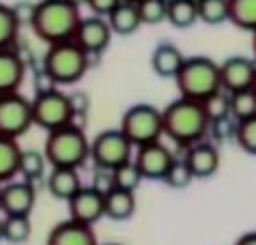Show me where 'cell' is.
Instances as JSON below:
<instances>
[{
    "label": "cell",
    "mask_w": 256,
    "mask_h": 245,
    "mask_svg": "<svg viewBox=\"0 0 256 245\" xmlns=\"http://www.w3.org/2000/svg\"><path fill=\"white\" fill-rule=\"evenodd\" d=\"M164 136L179 146H192L200 142L209 132V118L200 102L179 97L162 110Z\"/></svg>",
    "instance_id": "1"
},
{
    "label": "cell",
    "mask_w": 256,
    "mask_h": 245,
    "mask_svg": "<svg viewBox=\"0 0 256 245\" xmlns=\"http://www.w3.org/2000/svg\"><path fill=\"white\" fill-rule=\"evenodd\" d=\"M80 20V9L67 0H39L34 4L30 28L41 41L54 46V43L74 41Z\"/></svg>",
    "instance_id": "2"
},
{
    "label": "cell",
    "mask_w": 256,
    "mask_h": 245,
    "mask_svg": "<svg viewBox=\"0 0 256 245\" xmlns=\"http://www.w3.org/2000/svg\"><path fill=\"white\" fill-rule=\"evenodd\" d=\"M44 155L52 168L80 170L84 162L90 157V142L84 134V129L76 122H71L67 127L54 129V132L48 134Z\"/></svg>",
    "instance_id": "3"
},
{
    "label": "cell",
    "mask_w": 256,
    "mask_h": 245,
    "mask_svg": "<svg viewBox=\"0 0 256 245\" xmlns=\"http://www.w3.org/2000/svg\"><path fill=\"white\" fill-rule=\"evenodd\" d=\"M181 97L192 102H204L213 92L222 90L220 84V64L209 56H190L183 60L181 71L174 78Z\"/></svg>",
    "instance_id": "4"
},
{
    "label": "cell",
    "mask_w": 256,
    "mask_h": 245,
    "mask_svg": "<svg viewBox=\"0 0 256 245\" xmlns=\"http://www.w3.org/2000/svg\"><path fill=\"white\" fill-rule=\"evenodd\" d=\"M90 56L76 41L54 43L44 56V69L52 76L56 84H76L88 71Z\"/></svg>",
    "instance_id": "5"
},
{
    "label": "cell",
    "mask_w": 256,
    "mask_h": 245,
    "mask_svg": "<svg viewBox=\"0 0 256 245\" xmlns=\"http://www.w3.org/2000/svg\"><path fill=\"white\" fill-rule=\"evenodd\" d=\"M120 132L134 148L144 146L151 142H160L164 136L162 110L151 104H136L120 118Z\"/></svg>",
    "instance_id": "6"
},
{
    "label": "cell",
    "mask_w": 256,
    "mask_h": 245,
    "mask_svg": "<svg viewBox=\"0 0 256 245\" xmlns=\"http://www.w3.org/2000/svg\"><path fill=\"white\" fill-rule=\"evenodd\" d=\"M30 106H32V125L46 129L48 134L74 122V114H71V108H69V97L60 88L34 95L30 99Z\"/></svg>",
    "instance_id": "7"
},
{
    "label": "cell",
    "mask_w": 256,
    "mask_h": 245,
    "mask_svg": "<svg viewBox=\"0 0 256 245\" xmlns=\"http://www.w3.org/2000/svg\"><path fill=\"white\" fill-rule=\"evenodd\" d=\"M132 150L134 146L120 129H106L90 142V160L95 162V168L116 170L118 166L132 162Z\"/></svg>",
    "instance_id": "8"
},
{
    "label": "cell",
    "mask_w": 256,
    "mask_h": 245,
    "mask_svg": "<svg viewBox=\"0 0 256 245\" xmlns=\"http://www.w3.org/2000/svg\"><path fill=\"white\" fill-rule=\"evenodd\" d=\"M32 127V106L20 92L0 95V136L18 140Z\"/></svg>",
    "instance_id": "9"
},
{
    "label": "cell",
    "mask_w": 256,
    "mask_h": 245,
    "mask_svg": "<svg viewBox=\"0 0 256 245\" xmlns=\"http://www.w3.org/2000/svg\"><path fill=\"white\" fill-rule=\"evenodd\" d=\"M176 157L172 155L166 144L160 142H151L144 144V146L136 148V157H134V164L140 170L142 178H151V181H164L166 172L170 170V166Z\"/></svg>",
    "instance_id": "10"
},
{
    "label": "cell",
    "mask_w": 256,
    "mask_h": 245,
    "mask_svg": "<svg viewBox=\"0 0 256 245\" xmlns=\"http://www.w3.org/2000/svg\"><path fill=\"white\" fill-rule=\"evenodd\" d=\"M74 41L80 46L88 56L102 54L104 50H108L110 41H112V28L106 18L99 16H90V18H82L80 26L74 34Z\"/></svg>",
    "instance_id": "11"
},
{
    "label": "cell",
    "mask_w": 256,
    "mask_h": 245,
    "mask_svg": "<svg viewBox=\"0 0 256 245\" xmlns=\"http://www.w3.org/2000/svg\"><path fill=\"white\" fill-rule=\"evenodd\" d=\"M256 78V60L248 56H230L220 62V84L224 92H237L252 88Z\"/></svg>",
    "instance_id": "12"
},
{
    "label": "cell",
    "mask_w": 256,
    "mask_h": 245,
    "mask_svg": "<svg viewBox=\"0 0 256 245\" xmlns=\"http://www.w3.org/2000/svg\"><path fill=\"white\" fill-rule=\"evenodd\" d=\"M37 190L28 181H9L0 190V211L4 215H30Z\"/></svg>",
    "instance_id": "13"
},
{
    "label": "cell",
    "mask_w": 256,
    "mask_h": 245,
    "mask_svg": "<svg viewBox=\"0 0 256 245\" xmlns=\"http://www.w3.org/2000/svg\"><path fill=\"white\" fill-rule=\"evenodd\" d=\"M69 220L80 222L84 226H93L104 218V196L93 187H80V192L69 200Z\"/></svg>",
    "instance_id": "14"
},
{
    "label": "cell",
    "mask_w": 256,
    "mask_h": 245,
    "mask_svg": "<svg viewBox=\"0 0 256 245\" xmlns=\"http://www.w3.org/2000/svg\"><path fill=\"white\" fill-rule=\"evenodd\" d=\"M186 164L194 178H209L216 174L220 168V153L211 142L200 140V142L188 146Z\"/></svg>",
    "instance_id": "15"
},
{
    "label": "cell",
    "mask_w": 256,
    "mask_h": 245,
    "mask_svg": "<svg viewBox=\"0 0 256 245\" xmlns=\"http://www.w3.org/2000/svg\"><path fill=\"white\" fill-rule=\"evenodd\" d=\"M26 78V62L18 50L6 48L0 50V95L20 92Z\"/></svg>",
    "instance_id": "16"
},
{
    "label": "cell",
    "mask_w": 256,
    "mask_h": 245,
    "mask_svg": "<svg viewBox=\"0 0 256 245\" xmlns=\"http://www.w3.org/2000/svg\"><path fill=\"white\" fill-rule=\"evenodd\" d=\"M46 245H99V243L93 232V226H84L80 222L67 220L50 230Z\"/></svg>",
    "instance_id": "17"
},
{
    "label": "cell",
    "mask_w": 256,
    "mask_h": 245,
    "mask_svg": "<svg viewBox=\"0 0 256 245\" xmlns=\"http://www.w3.org/2000/svg\"><path fill=\"white\" fill-rule=\"evenodd\" d=\"M46 185H48V192L52 194L56 200L69 202L82 187L80 172L74 168H52V172L48 174Z\"/></svg>",
    "instance_id": "18"
},
{
    "label": "cell",
    "mask_w": 256,
    "mask_h": 245,
    "mask_svg": "<svg viewBox=\"0 0 256 245\" xmlns=\"http://www.w3.org/2000/svg\"><path fill=\"white\" fill-rule=\"evenodd\" d=\"M108 24L112 28V34H118V37H127V34L138 32V28L142 26L140 13H138V4L136 2H120L108 13Z\"/></svg>",
    "instance_id": "19"
},
{
    "label": "cell",
    "mask_w": 256,
    "mask_h": 245,
    "mask_svg": "<svg viewBox=\"0 0 256 245\" xmlns=\"http://www.w3.org/2000/svg\"><path fill=\"white\" fill-rule=\"evenodd\" d=\"M183 60H186V56H183V52L176 46H172V43H160L151 56V67L160 78L174 80L176 74L183 67Z\"/></svg>",
    "instance_id": "20"
},
{
    "label": "cell",
    "mask_w": 256,
    "mask_h": 245,
    "mask_svg": "<svg viewBox=\"0 0 256 245\" xmlns=\"http://www.w3.org/2000/svg\"><path fill=\"white\" fill-rule=\"evenodd\" d=\"M134 213H136V192H125L114 187L108 196H104V218L125 222L132 220Z\"/></svg>",
    "instance_id": "21"
},
{
    "label": "cell",
    "mask_w": 256,
    "mask_h": 245,
    "mask_svg": "<svg viewBox=\"0 0 256 245\" xmlns=\"http://www.w3.org/2000/svg\"><path fill=\"white\" fill-rule=\"evenodd\" d=\"M20 155H22V148H20L18 140L0 136V185L9 183L18 174Z\"/></svg>",
    "instance_id": "22"
},
{
    "label": "cell",
    "mask_w": 256,
    "mask_h": 245,
    "mask_svg": "<svg viewBox=\"0 0 256 245\" xmlns=\"http://www.w3.org/2000/svg\"><path fill=\"white\" fill-rule=\"evenodd\" d=\"M228 22L248 32L256 30V0H228Z\"/></svg>",
    "instance_id": "23"
},
{
    "label": "cell",
    "mask_w": 256,
    "mask_h": 245,
    "mask_svg": "<svg viewBox=\"0 0 256 245\" xmlns=\"http://www.w3.org/2000/svg\"><path fill=\"white\" fill-rule=\"evenodd\" d=\"M32 224L30 215H4L2 220V236L13 245H22L30 239Z\"/></svg>",
    "instance_id": "24"
},
{
    "label": "cell",
    "mask_w": 256,
    "mask_h": 245,
    "mask_svg": "<svg viewBox=\"0 0 256 245\" xmlns=\"http://www.w3.org/2000/svg\"><path fill=\"white\" fill-rule=\"evenodd\" d=\"M46 155L44 150H34V148H28L22 150L20 155V166H18V174L24 176V181L28 183H34L37 178H44L46 174Z\"/></svg>",
    "instance_id": "25"
},
{
    "label": "cell",
    "mask_w": 256,
    "mask_h": 245,
    "mask_svg": "<svg viewBox=\"0 0 256 245\" xmlns=\"http://www.w3.org/2000/svg\"><path fill=\"white\" fill-rule=\"evenodd\" d=\"M166 20L174 28H190L198 22V4L192 0H174L166 9Z\"/></svg>",
    "instance_id": "26"
},
{
    "label": "cell",
    "mask_w": 256,
    "mask_h": 245,
    "mask_svg": "<svg viewBox=\"0 0 256 245\" xmlns=\"http://www.w3.org/2000/svg\"><path fill=\"white\" fill-rule=\"evenodd\" d=\"M228 108H230V118L234 120H246L256 114V95L252 88L228 92Z\"/></svg>",
    "instance_id": "27"
},
{
    "label": "cell",
    "mask_w": 256,
    "mask_h": 245,
    "mask_svg": "<svg viewBox=\"0 0 256 245\" xmlns=\"http://www.w3.org/2000/svg\"><path fill=\"white\" fill-rule=\"evenodd\" d=\"M198 20L209 26L228 22V0H202V2H198Z\"/></svg>",
    "instance_id": "28"
},
{
    "label": "cell",
    "mask_w": 256,
    "mask_h": 245,
    "mask_svg": "<svg viewBox=\"0 0 256 245\" xmlns=\"http://www.w3.org/2000/svg\"><path fill=\"white\" fill-rule=\"evenodd\" d=\"M18 32H20V24L16 16H13V9L9 4L0 2V50L13 48Z\"/></svg>",
    "instance_id": "29"
},
{
    "label": "cell",
    "mask_w": 256,
    "mask_h": 245,
    "mask_svg": "<svg viewBox=\"0 0 256 245\" xmlns=\"http://www.w3.org/2000/svg\"><path fill=\"white\" fill-rule=\"evenodd\" d=\"M204 108V114H207L209 122H220L230 118V108H228V92L218 90L213 92L211 97H207L204 102H200Z\"/></svg>",
    "instance_id": "30"
},
{
    "label": "cell",
    "mask_w": 256,
    "mask_h": 245,
    "mask_svg": "<svg viewBox=\"0 0 256 245\" xmlns=\"http://www.w3.org/2000/svg\"><path fill=\"white\" fill-rule=\"evenodd\" d=\"M112 176H114L116 190H125V192H136L140 187V183L144 181L140 174V170L136 168V164H134V160L118 166L116 170H112Z\"/></svg>",
    "instance_id": "31"
},
{
    "label": "cell",
    "mask_w": 256,
    "mask_h": 245,
    "mask_svg": "<svg viewBox=\"0 0 256 245\" xmlns=\"http://www.w3.org/2000/svg\"><path fill=\"white\" fill-rule=\"evenodd\" d=\"M234 140L248 155H256V114L234 125Z\"/></svg>",
    "instance_id": "32"
},
{
    "label": "cell",
    "mask_w": 256,
    "mask_h": 245,
    "mask_svg": "<svg viewBox=\"0 0 256 245\" xmlns=\"http://www.w3.org/2000/svg\"><path fill=\"white\" fill-rule=\"evenodd\" d=\"M138 4V13L142 24L146 26H158L162 22H166V9L168 4L162 2V0H140Z\"/></svg>",
    "instance_id": "33"
},
{
    "label": "cell",
    "mask_w": 256,
    "mask_h": 245,
    "mask_svg": "<svg viewBox=\"0 0 256 245\" xmlns=\"http://www.w3.org/2000/svg\"><path fill=\"white\" fill-rule=\"evenodd\" d=\"M192 181H194V176H192L186 160H174L170 170L166 172V176H164V183L168 187H172V190H186V187H190Z\"/></svg>",
    "instance_id": "34"
},
{
    "label": "cell",
    "mask_w": 256,
    "mask_h": 245,
    "mask_svg": "<svg viewBox=\"0 0 256 245\" xmlns=\"http://www.w3.org/2000/svg\"><path fill=\"white\" fill-rule=\"evenodd\" d=\"M69 108H71V114H74V122L76 118H86V112L90 108L88 102V95L84 90H76V92H69Z\"/></svg>",
    "instance_id": "35"
},
{
    "label": "cell",
    "mask_w": 256,
    "mask_h": 245,
    "mask_svg": "<svg viewBox=\"0 0 256 245\" xmlns=\"http://www.w3.org/2000/svg\"><path fill=\"white\" fill-rule=\"evenodd\" d=\"M90 187L102 194V196H108V194L114 190V176H112V170H104V168H97L95 174H93V183Z\"/></svg>",
    "instance_id": "36"
},
{
    "label": "cell",
    "mask_w": 256,
    "mask_h": 245,
    "mask_svg": "<svg viewBox=\"0 0 256 245\" xmlns=\"http://www.w3.org/2000/svg\"><path fill=\"white\" fill-rule=\"evenodd\" d=\"M34 4H37V2H28V0H20V2L11 4L13 16H16V20H18V24H20V26L30 24V22H32V16H34Z\"/></svg>",
    "instance_id": "37"
},
{
    "label": "cell",
    "mask_w": 256,
    "mask_h": 245,
    "mask_svg": "<svg viewBox=\"0 0 256 245\" xmlns=\"http://www.w3.org/2000/svg\"><path fill=\"white\" fill-rule=\"evenodd\" d=\"M32 86H34V95H41V92H50V90L58 88V84L52 80V76H50L44 67H41L37 74H34V78H32Z\"/></svg>",
    "instance_id": "38"
},
{
    "label": "cell",
    "mask_w": 256,
    "mask_h": 245,
    "mask_svg": "<svg viewBox=\"0 0 256 245\" xmlns=\"http://www.w3.org/2000/svg\"><path fill=\"white\" fill-rule=\"evenodd\" d=\"M120 2V0H86L88 9L93 11V16L99 18H108V13L114 9V6Z\"/></svg>",
    "instance_id": "39"
},
{
    "label": "cell",
    "mask_w": 256,
    "mask_h": 245,
    "mask_svg": "<svg viewBox=\"0 0 256 245\" xmlns=\"http://www.w3.org/2000/svg\"><path fill=\"white\" fill-rule=\"evenodd\" d=\"M234 245H256V230H252V232H246L241 234L237 241H234Z\"/></svg>",
    "instance_id": "40"
},
{
    "label": "cell",
    "mask_w": 256,
    "mask_h": 245,
    "mask_svg": "<svg viewBox=\"0 0 256 245\" xmlns=\"http://www.w3.org/2000/svg\"><path fill=\"white\" fill-rule=\"evenodd\" d=\"M67 2H71L74 6H78V9H80L82 4H86V0H67Z\"/></svg>",
    "instance_id": "41"
},
{
    "label": "cell",
    "mask_w": 256,
    "mask_h": 245,
    "mask_svg": "<svg viewBox=\"0 0 256 245\" xmlns=\"http://www.w3.org/2000/svg\"><path fill=\"white\" fill-rule=\"evenodd\" d=\"M252 54H254V60H256V30L252 32Z\"/></svg>",
    "instance_id": "42"
},
{
    "label": "cell",
    "mask_w": 256,
    "mask_h": 245,
    "mask_svg": "<svg viewBox=\"0 0 256 245\" xmlns=\"http://www.w3.org/2000/svg\"><path fill=\"white\" fill-rule=\"evenodd\" d=\"M4 236H2V220H0V241H2Z\"/></svg>",
    "instance_id": "43"
},
{
    "label": "cell",
    "mask_w": 256,
    "mask_h": 245,
    "mask_svg": "<svg viewBox=\"0 0 256 245\" xmlns=\"http://www.w3.org/2000/svg\"><path fill=\"white\" fill-rule=\"evenodd\" d=\"M252 90H254V95H256V78H254V84H252Z\"/></svg>",
    "instance_id": "44"
},
{
    "label": "cell",
    "mask_w": 256,
    "mask_h": 245,
    "mask_svg": "<svg viewBox=\"0 0 256 245\" xmlns=\"http://www.w3.org/2000/svg\"><path fill=\"white\" fill-rule=\"evenodd\" d=\"M162 2H166V4H170V2H174V0H162Z\"/></svg>",
    "instance_id": "45"
},
{
    "label": "cell",
    "mask_w": 256,
    "mask_h": 245,
    "mask_svg": "<svg viewBox=\"0 0 256 245\" xmlns=\"http://www.w3.org/2000/svg\"><path fill=\"white\" fill-rule=\"evenodd\" d=\"M125 2H140V0H125Z\"/></svg>",
    "instance_id": "46"
},
{
    "label": "cell",
    "mask_w": 256,
    "mask_h": 245,
    "mask_svg": "<svg viewBox=\"0 0 256 245\" xmlns=\"http://www.w3.org/2000/svg\"><path fill=\"white\" fill-rule=\"evenodd\" d=\"M192 2H194V4H198V2H202V0H192Z\"/></svg>",
    "instance_id": "47"
},
{
    "label": "cell",
    "mask_w": 256,
    "mask_h": 245,
    "mask_svg": "<svg viewBox=\"0 0 256 245\" xmlns=\"http://www.w3.org/2000/svg\"><path fill=\"white\" fill-rule=\"evenodd\" d=\"M108 245H118V243H108Z\"/></svg>",
    "instance_id": "48"
},
{
    "label": "cell",
    "mask_w": 256,
    "mask_h": 245,
    "mask_svg": "<svg viewBox=\"0 0 256 245\" xmlns=\"http://www.w3.org/2000/svg\"><path fill=\"white\" fill-rule=\"evenodd\" d=\"M0 190H2V185H0Z\"/></svg>",
    "instance_id": "49"
}]
</instances>
